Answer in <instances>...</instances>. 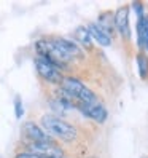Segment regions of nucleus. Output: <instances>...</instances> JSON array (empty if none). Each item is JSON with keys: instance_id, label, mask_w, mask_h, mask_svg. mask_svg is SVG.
<instances>
[{"instance_id": "1", "label": "nucleus", "mask_w": 148, "mask_h": 158, "mask_svg": "<svg viewBox=\"0 0 148 158\" xmlns=\"http://www.w3.org/2000/svg\"><path fill=\"white\" fill-rule=\"evenodd\" d=\"M37 56H43L51 61L58 69H66V64L80 58L83 51L72 39L66 37H54V39H42L35 43Z\"/></svg>"}, {"instance_id": "2", "label": "nucleus", "mask_w": 148, "mask_h": 158, "mask_svg": "<svg viewBox=\"0 0 148 158\" xmlns=\"http://www.w3.org/2000/svg\"><path fill=\"white\" fill-rule=\"evenodd\" d=\"M40 126L51 139L54 137V139H61L64 142H73L78 137V131L75 126L54 114L43 115L40 120Z\"/></svg>"}, {"instance_id": "3", "label": "nucleus", "mask_w": 148, "mask_h": 158, "mask_svg": "<svg viewBox=\"0 0 148 158\" xmlns=\"http://www.w3.org/2000/svg\"><path fill=\"white\" fill-rule=\"evenodd\" d=\"M59 93L62 96H66L69 101L73 102H92L97 101V96L94 94V91L89 89L85 83L77 77H64L61 83V89Z\"/></svg>"}, {"instance_id": "4", "label": "nucleus", "mask_w": 148, "mask_h": 158, "mask_svg": "<svg viewBox=\"0 0 148 158\" xmlns=\"http://www.w3.org/2000/svg\"><path fill=\"white\" fill-rule=\"evenodd\" d=\"M35 69L38 72V75L48 83L53 85H61L64 80V73L61 69H58L51 61H48L43 56H37L35 58Z\"/></svg>"}, {"instance_id": "5", "label": "nucleus", "mask_w": 148, "mask_h": 158, "mask_svg": "<svg viewBox=\"0 0 148 158\" xmlns=\"http://www.w3.org/2000/svg\"><path fill=\"white\" fill-rule=\"evenodd\" d=\"M75 109L83 117H86L96 123H105L108 118L107 109L104 107L102 102H99V99L92 102H75Z\"/></svg>"}, {"instance_id": "6", "label": "nucleus", "mask_w": 148, "mask_h": 158, "mask_svg": "<svg viewBox=\"0 0 148 158\" xmlns=\"http://www.w3.org/2000/svg\"><path fill=\"white\" fill-rule=\"evenodd\" d=\"M129 13H131V6L123 5L113 15V26L124 40H131V37H132L131 24H129Z\"/></svg>"}, {"instance_id": "7", "label": "nucleus", "mask_w": 148, "mask_h": 158, "mask_svg": "<svg viewBox=\"0 0 148 158\" xmlns=\"http://www.w3.org/2000/svg\"><path fill=\"white\" fill-rule=\"evenodd\" d=\"M22 133H24V137L29 141V144L53 141V139L43 131V128L38 123H35V122H26L22 125Z\"/></svg>"}, {"instance_id": "8", "label": "nucleus", "mask_w": 148, "mask_h": 158, "mask_svg": "<svg viewBox=\"0 0 148 158\" xmlns=\"http://www.w3.org/2000/svg\"><path fill=\"white\" fill-rule=\"evenodd\" d=\"M86 29L91 35L92 42H97L100 46H104V48H107V46H112L113 40H112V34L107 32L104 27H100L97 23H89L86 26Z\"/></svg>"}, {"instance_id": "9", "label": "nucleus", "mask_w": 148, "mask_h": 158, "mask_svg": "<svg viewBox=\"0 0 148 158\" xmlns=\"http://www.w3.org/2000/svg\"><path fill=\"white\" fill-rule=\"evenodd\" d=\"M137 32V46L140 51H148V13L142 18H137L135 23Z\"/></svg>"}, {"instance_id": "10", "label": "nucleus", "mask_w": 148, "mask_h": 158, "mask_svg": "<svg viewBox=\"0 0 148 158\" xmlns=\"http://www.w3.org/2000/svg\"><path fill=\"white\" fill-rule=\"evenodd\" d=\"M73 42H75L78 46L81 45L83 48H86V50H91L92 48V39H91V35L86 29V26H78L75 31H73Z\"/></svg>"}, {"instance_id": "11", "label": "nucleus", "mask_w": 148, "mask_h": 158, "mask_svg": "<svg viewBox=\"0 0 148 158\" xmlns=\"http://www.w3.org/2000/svg\"><path fill=\"white\" fill-rule=\"evenodd\" d=\"M135 62H137V72L140 80H148V54L143 51H138L135 56Z\"/></svg>"}, {"instance_id": "12", "label": "nucleus", "mask_w": 148, "mask_h": 158, "mask_svg": "<svg viewBox=\"0 0 148 158\" xmlns=\"http://www.w3.org/2000/svg\"><path fill=\"white\" fill-rule=\"evenodd\" d=\"M14 115H16V118H18V120H19V118L24 115L22 101H21V98H19V96H16V98H14Z\"/></svg>"}, {"instance_id": "13", "label": "nucleus", "mask_w": 148, "mask_h": 158, "mask_svg": "<svg viewBox=\"0 0 148 158\" xmlns=\"http://www.w3.org/2000/svg\"><path fill=\"white\" fill-rule=\"evenodd\" d=\"M134 10H135V15H137V18H142V16H145L146 13H145V5L142 3V2H132V5H131Z\"/></svg>"}, {"instance_id": "14", "label": "nucleus", "mask_w": 148, "mask_h": 158, "mask_svg": "<svg viewBox=\"0 0 148 158\" xmlns=\"http://www.w3.org/2000/svg\"><path fill=\"white\" fill-rule=\"evenodd\" d=\"M13 158H45L38 153H34V152H29V150H24V152H19V153H16Z\"/></svg>"}, {"instance_id": "15", "label": "nucleus", "mask_w": 148, "mask_h": 158, "mask_svg": "<svg viewBox=\"0 0 148 158\" xmlns=\"http://www.w3.org/2000/svg\"><path fill=\"white\" fill-rule=\"evenodd\" d=\"M89 158H97V156H89Z\"/></svg>"}]
</instances>
